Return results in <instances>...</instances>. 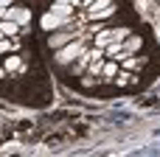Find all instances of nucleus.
Listing matches in <instances>:
<instances>
[{"label": "nucleus", "mask_w": 160, "mask_h": 157, "mask_svg": "<svg viewBox=\"0 0 160 157\" xmlns=\"http://www.w3.org/2000/svg\"><path fill=\"white\" fill-rule=\"evenodd\" d=\"M6 20H14V22L25 25V22L31 20V14H28V8H8V17H6Z\"/></svg>", "instance_id": "obj_5"}, {"label": "nucleus", "mask_w": 160, "mask_h": 157, "mask_svg": "<svg viewBox=\"0 0 160 157\" xmlns=\"http://www.w3.org/2000/svg\"><path fill=\"white\" fill-rule=\"evenodd\" d=\"M110 14H112V3H110V0H96V3L87 8V14L79 17V22H87V20H104V17H110Z\"/></svg>", "instance_id": "obj_2"}, {"label": "nucleus", "mask_w": 160, "mask_h": 157, "mask_svg": "<svg viewBox=\"0 0 160 157\" xmlns=\"http://www.w3.org/2000/svg\"><path fill=\"white\" fill-rule=\"evenodd\" d=\"M112 39H115V31H98L96 34V48H107Z\"/></svg>", "instance_id": "obj_6"}, {"label": "nucleus", "mask_w": 160, "mask_h": 157, "mask_svg": "<svg viewBox=\"0 0 160 157\" xmlns=\"http://www.w3.org/2000/svg\"><path fill=\"white\" fill-rule=\"evenodd\" d=\"M0 31L8 34V37H14V34H20V22H14V20H0Z\"/></svg>", "instance_id": "obj_7"}, {"label": "nucleus", "mask_w": 160, "mask_h": 157, "mask_svg": "<svg viewBox=\"0 0 160 157\" xmlns=\"http://www.w3.org/2000/svg\"><path fill=\"white\" fill-rule=\"evenodd\" d=\"M73 39H79V34H76V31H62V34L56 31V34H51V37H48V45L56 51V48H62V45L73 42Z\"/></svg>", "instance_id": "obj_4"}, {"label": "nucleus", "mask_w": 160, "mask_h": 157, "mask_svg": "<svg viewBox=\"0 0 160 157\" xmlns=\"http://www.w3.org/2000/svg\"><path fill=\"white\" fill-rule=\"evenodd\" d=\"M68 25H73V20H65V17H59L56 11H48L45 17H42V28H68Z\"/></svg>", "instance_id": "obj_3"}, {"label": "nucleus", "mask_w": 160, "mask_h": 157, "mask_svg": "<svg viewBox=\"0 0 160 157\" xmlns=\"http://www.w3.org/2000/svg\"><path fill=\"white\" fill-rule=\"evenodd\" d=\"M141 48V37H129V39H124V51L127 53H132V51H138Z\"/></svg>", "instance_id": "obj_11"}, {"label": "nucleus", "mask_w": 160, "mask_h": 157, "mask_svg": "<svg viewBox=\"0 0 160 157\" xmlns=\"http://www.w3.org/2000/svg\"><path fill=\"white\" fill-rule=\"evenodd\" d=\"M84 53V45L79 42V39H73V42H68L65 48H56V62L59 65H70L76 56H82Z\"/></svg>", "instance_id": "obj_1"}, {"label": "nucleus", "mask_w": 160, "mask_h": 157, "mask_svg": "<svg viewBox=\"0 0 160 157\" xmlns=\"http://www.w3.org/2000/svg\"><path fill=\"white\" fill-rule=\"evenodd\" d=\"M6 70H20V56H6Z\"/></svg>", "instance_id": "obj_12"}, {"label": "nucleus", "mask_w": 160, "mask_h": 157, "mask_svg": "<svg viewBox=\"0 0 160 157\" xmlns=\"http://www.w3.org/2000/svg\"><path fill=\"white\" fill-rule=\"evenodd\" d=\"M79 0H53V6H76Z\"/></svg>", "instance_id": "obj_14"}, {"label": "nucleus", "mask_w": 160, "mask_h": 157, "mask_svg": "<svg viewBox=\"0 0 160 157\" xmlns=\"http://www.w3.org/2000/svg\"><path fill=\"white\" fill-rule=\"evenodd\" d=\"M101 76H107V79L118 76V62H104L101 65Z\"/></svg>", "instance_id": "obj_9"}, {"label": "nucleus", "mask_w": 160, "mask_h": 157, "mask_svg": "<svg viewBox=\"0 0 160 157\" xmlns=\"http://www.w3.org/2000/svg\"><path fill=\"white\" fill-rule=\"evenodd\" d=\"M51 11H56V14L65 17V20H73V6H53Z\"/></svg>", "instance_id": "obj_10"}, {"label": "nucleus", "mask_w": 160, "mask_h": 157, "mask_svg": "<svg viewBox=\"0 0 160 157\" xmlns=\"http://www.w3.org/2000/svg\"><path fill=\"white\" fill-rule=\"evenodd\" d=\"M132 79H135L132 73H127V70H118V79H115V81H118V84H129Z\"/></svg>", "instance_id": "obj_13"}, {"label": "nucleus", "mask_w": 160, "mask_h": 157, "mask_svg": "<svg viewBox=\"0 0 160 157\" xmlns=\"http://www.w3.org/2000/svg\"><path fill=\"white\" fill-rule=\"evenodd\" d=\"M104 53L107 56H115V53H124V39H112L107 48H104Z\"/></svg>", "instance_id": "obj_8"}]
</instances>
